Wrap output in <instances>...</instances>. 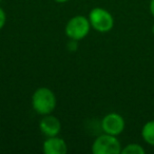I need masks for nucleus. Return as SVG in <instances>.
I'll return each instance as SVG.
<instances>
[{"mask_svg": "<svg viewBox=\"0 0 154 154\" xmlns=\"http://www.w3.org/2000/svg\"><path fill=\"white\" fill-rule=\"evenodd\" d=\"M0 1H2V0H0Z\"/></svg>", "mask_w": 154, "mask_h": 154, "instance_id": "4468645a", "label": "nucleus"}, {"mask_svg": "<svg viewBox=\"0 0 154 154\" xmlns=\"http://www.w3.org/2000/svg\"><path fill=\"white\" fill-rule=\"evenodd\" d=\"M39 129L42 132V134L47 137L57 136L61 130V124L57 117L51 115V114H48V115H45V117L40 120Z\"/></svg>", "mask_w": 154, "mask_h": 154, "instance_id": "423d86ee", "label": "nucleus"}, {"mask_svg": "<svg viewBox=\"0 0 154 154\" xmlns=\"http://www.w3.org/2000/svg\"><path fill=\"white\" fill-rule=\"evenodd\" d=\"M68 151L66 143L57 136L48 137L43 143V152L45 154H64Z\"/></svg>", "mask_w": 154, "mask_h": 154, "instance_id": "0eeeda50", "label": "nucleus"}, {"mask_svg": "<svg viewBox=\"0 0 154 154\" xmlns=\"http://www.w3.org/2000/svg\"><path fill=\"white\" fill-rule=\"evenodd\" d=\"M149 9H150V13H151L152 16L154 17V0H150Z\"/></svg>", "mask_w": 154, "mask_h": 154, "instance_id": "9b49d317", "label": "nucleus"}, {"mask_svg": "<svg viewBox=\"0 0 154 154\" xmlns=\"http://www.w3.org/2000/svg\"><path fill=\"white\" fill-rule=\"evenodd\" d=\"M122 143L114 135L107 133L96 137L92 145V152L94 154H119L122 153Z\"/></svg>", "mask_w": 154, "mask_h": 154, "instance_id": "20e7f679", "label": "nucleus"}, {"mask_svg": "<svg viewBox=\"0 0 154 154\" xmlns=\"http://www.w3.org/2000/svg\"><path fill=\"white\" fill-rule=\"evenodd\" d=\"M152 34L154 35V23H153V26H152Z\"/></svg>", "mask_w": 154, "mask_h": 154, "instance_id": "ddd939ff", "label": "nucleus"}, {"mask_svg": "<svg viewBox=\"0 0 154 154\" xmlns=\"http://www.w3.org/2000/svg\"><path fill=\"white\" fill-rule=\"evenodd\" d=\"M91 30V23L89 18L82 15L72 17L66 24V34L70 39L79 41L88 36Z\"/></svg>", "mask_w": 154, "mask_h": 154, "instance_id": "f03ea898", "label": "nucleus"}, {"mask_svg": "<svg viewBox=\"0 0 154 154\" xmlns=\"http://www.w3.org/2000/svg\"><path fill=\"white\" fill-rule=\"evenodd\" d=\"M125 127H126V122L124 117L115 112L107 114L101 119V129L103 133H107V134L118 136L124 132Z\"/></svg>", "mask_w": 154, "mask_h": 154, "instance_id": "39448f33", "label": "nucleus"}, {"mask_svg": "<svg viewBox=\"0 0 154 154\" xmlns=\"http://www.w3.org/2000/svg\"><path fill=\"white\" fill-rule=\"evenodd\" d=\"M5 23H7V14L5 10L0 7V30L5 26Z\"/></svg>", "mask_w": 154, "mask_h": 154, "instance_id": "9d476101", "label": "nucleus"}, {"mask_svg": "<svg viewBox=\"0 0 154 154\" xmlns=\"http://www.w3.org/2000/svg\"><path fill=\"white\" fill-rule=\"evenodd\" d=\"M145 149L139 143H129L122 149V154H145Z\"/></svg>", "mask_w": 154, "mask_h": 154, "instance_id": "1a4fd4ad", "label": "nucleus"}, {"mask_svg": "<svg viewBox=\"0 0 154 154\" xmlns=\"http://www.w3.org/2000/svg\"><path fill=\"white\" fill-rule=\"evenodd\" d=\"M141 137L146 143L154 147V120H149L143 126Z\"/></svg>", "mask_w": 154, "mask_h": 154, "instance_id": "6e6552de", "label": "nucleus"}, {"mask_svg": "<svg viewBox=\"0 0 154 154\" xmlns=\"http://www.w3.org/2000/svg\"><path fill=\"white\" fill-rule=\"evenodd\" d=\"M91 28L99 33H107L113 29L114 18L109 11L103 8H94L89 14Z\"/></svg>", "mask_w": 154, "mask_h": 154, "instance_id": "7ed1b4c3", "label": "nucleus"}, {"mask_svg": "<svg viewBox=\"0 0 154 154\" xmlns=\"http://www.w3.org/2000/svg\"><path fill=\"white\" fill-rule=\"evenodd\" d=\"M57 105L56 95L47 87H40L34 92L32 96L33 109L39 115H48L55 110Z\"/></svg>", "mask_w": 154, "mask_h": 154, "instance_id": "f257e3e1", "label": "nucleus"}, {"mask_svg": "<svg viewBox=\"0 0 154 154\" xmlns=\"http://www.w3.org/2000/svg\"><path fill=\"white\" fill-rule=\"evenodd\" d=\"M55 2H58V3H64V2H68L69 0H53Z\"/></svg>", "mask_w": 154, "mask_h": 154, "instance_id": "f8f14e48", "label": "nucleus"}]
</instances>
